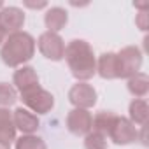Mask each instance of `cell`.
I'll return each mask as SVG.
<instances>
[{
	"mask_svg": "<svg viewBox=\"0 0 149 149\" xmlns=\"http://www.w3.org/2000/svg\"><path fill=\"white\" fill-rule=\"evenodd\" d=\"M67 65L70 74L77 79V83H86L97 74V56L90 42L83 39H74L65 46Z\"/></svg>",
	"mask_w": 149,
	"mask_h": 149,
	"instance_id": "6da1fadb",
	"label": "cell"
},
{
	"mask_svg": "<svg viewBox=\"0 0 149 149\" xmlns=\"http://www.w3.org/2000/svg\"><path fill=\"white\" fill-rule=\"evenodd\" d=\"M35 47H37L35 39L28 32L19 30V32L7 35L4 44L0 46V58L7 67L19 68L33 58Z\"/></svg>",
	"mask_w": 149,
	"mask_h": 149,
	"instance_id": "7a4b0ae2",
	"label": "cell"
},
{
	"mask_svg": "<svg viewBox=\"0 0 149 149\" xmlns=\"http://www.w3.org/2000/svg\"><path fill=\"white\" fill-rule=\"evenodd\" d=\"M19 95H21V100L25 104V109H28L35 116L37 114H40V116L47 114L54 107V97H53V93L47 91V90H44L40 84L33 86V88H30V90H26V91H23Z\"/></svg>",
	"mask_w": 149,
	"mask_h": 149,
	"instance_id": "3957f363",
	"label": "cell"
},
{
	"mask_svg": "<svg viewBox=\"0 0 149 149\" xmlns=\"http://www.w3.org/2000/svg\"><path fill=\"white\" fill-rule=\"evenodd\" d=\"M142 51L137 46H126L121 51L116 53V61H118V77L119 79H128L140 72L142 67Z\"/></svg>",
	"mask_w": 149,
	"mask_h": 149,
	"instance_id": "277c9868",
	"label": "cell"
},
{
	"mask_svg": "<svg viewBox=\"0 0 149 149\" xmlns=\"http://www.w3.org/2000/svg\"><path fill=\"white\" fill-rule=\"evenodd\" d=\"M107 137L116 146H128V144H133L135 140H139V130L128 118L116 116Z\"/></svg>",
	"mask_w": 149,
	"mask_h": 149,
	"instance_id": "5b68a950",
	"label": "cell"
},
{
	"mask_svg": "<svg viewBox=\"0 0 149 149\" xmlns=\"http://www.w3.org/2000/svg\"><path fill=\"white\" fill-rule=\"evenodd\" d=\"M40 54L51 61H60L63 60V54H65V42L63 39L54 33V32H44L39 35V40L35 42Z\"/></svg>",
	"mask_w": 149,
	"mask_h": 149,
	"instance_id": "8992f818",
	"label": "cell"
},
{
	"mask_svg": "<svg viewBox=\"0 0 149 149\" xmlns=\"http://www.w3.org/2000/svg\"><path fill=\"white\" fill-rule=\"evenodd\" d=\"M68 102L74 109H91L97 104V90L88 83H76L68 90Z\"/></svg>",
	"mask_w": 149,
	"mask_h": 149,
	"instance_id": "52a82bcc",
	"label": "cell"
},
{
	"mask_svg": "<svg viewBox=\"0 0 149 149\" xmlns=\"http://www.w3.org/2000/svg\"><path fill=\"white\" fill-rule=\"evenodd\" d=\"M65 125L72 135H88L93 128V116L86 109H72L67 114Z\"/></svg>",
	"mask_w": 149,
	"mask_h": 149,
	"instance_id": "ba28073f",
	"label": "cell"
},
{
	"mask_svg": "<svg viewBox=\"0 0 149 149\" xmlns=\"http://www.w3.org/2000/svg\"><path fill=\"white\" fill-rule=\"evenodd\" d=\"M23 25H25V13L19 7L4 6V9H0V28L7 35L19 32Z\"/></svg>",
	"mask_w": 149,
	"mask_h": 149,
	"instance_id": "9c48e42d",
	"label": "cell"
},
{
	"mask_svg": "<svg viewBox=\"0 0 149 149\" xmlns=\"http://www.w3.org/2000/svg\"><path fill=\"white\" fill-rule=\"evenodd\" d=\"M13 119H14L16 130H19L23 135H33L40 126L39 118L33 112H30L28 109H25V107H18L13 112Z\"/></svg>",
	"mask_w": 149,
	"mask_h": 149,
	"instance_id": "30bf717a",
	"label": "cell"
},
{
	"mask_svg": "<svg viewBox=\"0 0 149 149\" xmlns=\"http://www.w3.org/2000/svg\"><path fill=\"white\" fill-rule=\"evenodd\" d=\"M13 84H14L16 91H19V93H23L33 86H39V76H37L35 68L30 65L19 67L13 76Z\"/></svg>",
	"mask_w": 149,
	"mask_h": 149,
	"instance_id": "8fae6325",
	"label": "cell"
},
{
	"mask_svg": "<svg viewBox=\"0 0 149 149\" xmlns=\"http://www.w3.org/2000/svg\"><path fill=\"white\" fill-rule=\"evenodd\" d=\"M16 140V126L13 119V112L6 107H0V142L9 146Z\"/></svg>",
	"mask_w": 149,
	"mask_h": 149,
	"instance_id": "7c38bea8",
	"label": "cell"
},
{
	"mask_svg": "<svg viewBox=\"0 0 149 149\" xmlns=\"http://www.w3.org/2000/svg\"><path fill=\"white\" fill-rule=\"evenodd\" d=\"M97 74L102 79H119L118 77V61H116V53L109 51L98 56L97 60Z\"/></svg>",
	"mask_w": 149,
	"mask_h": 149,
	"instance_id": "4fadbf2b",
	"label": "cell"
},
{
	"mask_svg": "<svg viewBox=\"0 0 149 149\" xmlns=\"http://www.w3.org/2000/svg\"><path fill=\"white\" fill-rule=\"evenodd\" d=\"M67 23H68V13L63 7H49L44 14V25L47 32L58 33L60 30L65 28Z\"/></svg>",
	"mask_w": 149,
	"mask_h": 149,
	"instance_id": "5bb4252c",
	"label": "cell"
},
{
	"mask_svg": "<svg viewBox=\"0 0 149 149\" xmlns=\"http://www.w3.org/2000/svg\"><path fill=\"white\" fill-rule=\"evenodd\" d=\"M147 114H149V105L144 98H133L128 105V119L133 125L144 126L147 123Z\"/></svg>",
	"mask_w": 149,
	"mask_h": 149,
	"instance_id": "9a60e30c",
	"label": "cell"
},
{
	"mask_svg": "<svg viewBox=\"0 0 149 149\" xmlns=\"http://www.w3.org/2000/svg\"><path fill=\"white\" fill-rule=\"evenodd\" d=\"M126 88H128V91H130L133 97H137V98L146 97L147 91H149V77H147V74H144V72H137L135 76L128 77V81H126Z\"/></svg>",
	"mask_w": 149,
	"mask_h": 149,
	"instance_id": "2e32d148",
	"label": "cell"
},
{
	"mask_svg": "<svg viewBox=\"0 0 149 149\" xmlns=\"http://www.w3.org/2000/svg\"><path fill=\"white\" fill-rule=\"evenodd\" d=\"M116 116L118 114H114L111 111H100V112H97L93 116V128L91 130H95V132H98V133H102V135L107 137V133H109V130H111Z\"/></svg>",
	"mask_w": 149,
	"mask_h": 149,
	"instance_id": "e0dca14e",
	"label": "cell"
},
{
	"mask_svg": "<svg viewBox=\"0 0 149 149\" xmlns=\"http://www.w3.org/2000/svg\"><path fill=\"white\" fill-rule=\"evenodd\" d=\"M14 142H16V149H47L44 139L37 135H21Z\"/></svg>",
	"mask_w": 149,
	"mask_h": 149,
	"instance_id": "ac0fdd59",
	"label": "cell"
},
{
	"mask_svg": "<svg viewBox=\"0 0 149 149\" xmlns=\"http://www.w3.org/2000/svg\"><path fill=\"white\" fill-rule=\"evenodd\" d=\"M18 100V91L9 83H0V107H11Z\"/></svg>",
	"mask_w": 149,
	"mask_h": 149,
	"instance_id": "d6986e66",
	"label": "cell"
},
{
	"mask_svg": "<svg viewBox=\"0 0 149 149\" xmlns=\"http://www.w3.org/2000/svg\"><path fill=\"white\" fill-rule=\"evenodd\" d=\"M84 149H107V137L91 130L84 135Z\"/></svg>",
	"mask_w": 149,
	"mask_h": 149,
	"instance_id": "ffe728a7",
	"label": "cell"
},
{
	"mask_svg": "<svg viewBox=\"0 0 149 149\" xmlns=\"http://www.w3.org/2000/svg\"><path fill=\"white\" fill-rule=\"evenodd\" d=\"M135 23H137V26H139L142 32H146V30H147V11H140V13L137 14Z\"/></svg>",
	"mask_w": 149,
	"mask_h": 149,
	"instance_id": "44dd1931",
	"label": "cell"
},
{
	"mask_svg": "<svg viewBox=\"0 0 149 149\" xmlns=\"http://www.w3.org/2000/svg\"><path fill=\"white\" fill-rule=\"evenodd\" d=\"M23 6L28 7V9H46L47 7V2H30V0H25Z\"/></svg>",
	"mask_w": 149,
	"mask_h": 149,
	"instance_id": "7402d4cb",
	"label": "cell"
},
{
	"mask_svg": "<svg viewBox=\"0 0 149 149\" xmlns=\"http://www.w3.org/2000/svg\"><path fill=\"white\" fill-rule=\"evenodd\" d=\"M6 39H7V33H6L2 28H0V46L4 44V40H6Z\"/></svg>",
	"mask_w": 149,
	"mask_h": 149,
	"instance_id": "603a6c76",
	"label": "cell"
},
{
	"mask_svg": "<svg viewBox=\"0 0 149 149\" xmlns=\"http://www.w3.org/2000/svg\"><path fill=\"white\" fill-rule=\"evenodd\" d=\"M0 149H11V147H9V146H4L2 142H0Z\"/></svg>",
	"mask_w": 149,
	"mask_h": 149,
	"instance_id": "cb8c5ba5",
	"label": "cell"
},
{
	"mask_svg": "<svg viewBox=\"0 0 149 149\" xmlns=\"http://www.w3.org/2000/svg\"><path fill=\"white\" fill-rule=\"evenodd\" d=\"M0 9H4V2H2V0H0Z\"/></svg>",
	"mask_w": 149,
	"mask_h": 149,
	"instance_id": "d4e9b609",
	"label": "cell"
}]
</instances>
